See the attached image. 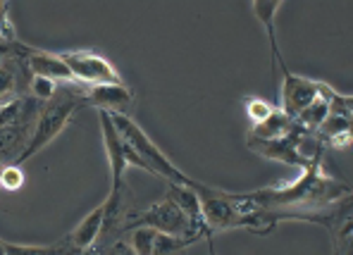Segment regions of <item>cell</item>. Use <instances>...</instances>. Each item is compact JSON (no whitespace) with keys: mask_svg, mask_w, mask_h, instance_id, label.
Returning a JSON list of instances; mask_svg holds the SVG:
<instances>
[{"mask_svg":"<svg viewBox=\"0 0 353 255\" xmlns=\"http://www.w3.org/2000/svg\"><path fill=\"white\" fill-rule=\"evenodd\" d=\"M248 201L270 210L277 222L282 220H308L320 222L325 220L320 215H327L334 205L351 198V189L344 181H336L334 176H327L318 165H310L303 170V174L287 186H272V189H258L246 194Z\"/></svg>","mask_w":353,"mask_h":255,"instance_id":"obj_1","label":"cell"},{"mask_svg":"<svg viewBox=\"0 0 353 255\" xmlns=\"http://www.w3.org/2000/svg\"><path fill=\"white\" fill-rule=\"evenodd\" d=\"M79 84H60L55 96L50 98L48 103L41 105V112L36 117L34 132H31V139L24 148V153L19 155L17 165L27 163L34 155H39L41 150L48 143H53L55 139L65 132V127L70 124L72 114L81 108V98H79Z\"/></svg>","mask_w":353,"mask_h":255,"instance_id":"obj_2","label":"cell"},{"mask_svg":"<svg viewBox=\"0 0 353 255\" xmlns=\"http://www.w3.org/2000/svg\"><path fill=\"white\" fill-rule=\"evenodd\" d=\"M110 117H112V122H115L117 132L122 134L124 141L132 145V148L137 150L139 158L143 160L148 174L163 176V179H168L170 184H186V186L194 184L196 179L186 176L179 167H174L172 160H170L168 155H165L163 150L158 148V145L150 141L148 134L143 132V129L139 127V124L134 122L132 117H124V114H110Z\"/></svg>","mask_w":353,"mask_h":255,"instance_id":"obj_3","label":"cell"},{"mask_svg":"<svg viewBox=\"0 0 353 255\" xmlns=\"http://www.w3.org/2000/svg\"><path fill=\"white\" fill-rule=\"evenodd\" d=\"M137 227H148L158 234H168V236H176V238H189V241H201L203 236H210L208 229L199 222H194L174 201H170L165 196L163 201H158L155 205H150L148 210L139 212L132 222H129V229Z\"/></svg>","mask_w":353,"mask_h":255,"instance_id":"obj_4","label":"cell"},{"mask_svg":"<svg viewBox=\"0 0 353 255\" xmlns=\"http://www.w3.org/2000/svg\"><path fill=\"white\" fill-rule=\"evenodd\" d=\"M65 60L67 70L72 72V79L81 86H119L124 79L119 76L110 60L93 50H72V53H60Z\"/></svg>","mask_w":353,"mask_h":255,"instance_id":"obj_5","label":"cell"},{"mask_svg":"<svg viewBox=\"0 0 353 255\" xmlns=\"http://www.w3.org/2000/svg\"><path fill=\"white\" fill-rule=\"evenodd\" d=\"M279 70L284 72V81H282V88H279V110L294 119L296 114H301L305 108L318 101L320 84H323V81L305 79V76L294 74V72L287 70V65L279 67Z\"/></svg>","mask_w":353,"mask_h":255,"instance_id":"obj_6","label":"cell"},{"mask_svg":"<svg viewBox=\"0 0 353 255\" xmlns=\"http://www.w3.org/2000/svg\"><path fill=\"white\" fill-rule=\"evenodd\" d=\"M79 88L81 105H91L98 112H110V114H124L132 117L134 108V93L129 91L127 84L119 86H77Z\"/></svg>","mask_w":353,"mask_h":255,"instance_id":"obj_7","label":"cell"},{"mask_svg":"<svg viewBox=\"0 0 353 255\" xmlns=\"http://www.w3.org/2000/svg\"><path fill=\"white\" fill-rule=\"evenodd\" d=\"M36 117L19 119V122L0 124V165H17L19 155L27 148Z\"/></svg>","mask_w":353,"mask_h":255,"instance_id":"obj_8","label":"cell"},{"mask_svg":"<svg viewBox=\"0 0 353 255\" xmlns=\"http://www.w3.org/2000/svg\"><path fill=\"white\" fill-rule=\"evenodd\" d=\"M24 62H27L29 72L34 76H46V79L55 81V84H77V81L72 79V72L67 70L65 60L55 53H43V50L27 48Z\"/></svg>","mask_w":353,"mask_h":255,"instance_id":"obj_9","label":"cell"},{"mask_svg":"<svg viewBox=\"0 0 353 255\" xmlns=\"http://www.w3.org/2000/svg\"><path fill=\"white\" fill-rule=\"evenodd\" d=\"M103 227H105V207L98 205L96 210L88 212L84 220L77 225V229H72L62 241L70 248H74V251H91L98 238H101Z\"/></svg>","mask_w":353,"mask_h":255,"instance_id":"obj_10","label":"cell"},{"mask_svg":"<svg viewBox=\"0 0 353 255\" xmlns=\"http://www.w3.org/2000/svg\"><path fill=\"white\" fill-rule=\"evenodd\" d=\"M294 129H296L294 119L289 114H284L279 108H274V112L265 122L253 124L251 134H248V141H274V139H282L287 134H292Z\"/></svg>","mask_w":353,"mask_h":255,"instance_id":"obj_11","label":"cell"},{"mask_svg":"<svg viewBox=\"0 0 353 255\" xmlns=\"http://www.w3.org/2000/svg\"><path fill=\"white\" fill-rule=\"evenodd\" d=\"M279 8L282 3L279 0H253L251 3V12L261 19V24L268 31V39H270V50H272V60L277 62V67H284V60H282V53H279V45H277V36H274V17H277Z\"/></svg>","mask_w":353,"mask_h":255,"instance_id":"obj_12","label":"cell"},{"mask_svg":"<svg viewBox=\"0 0 353 255\" xmlns=\"http://www.w3.org/2000/svg\"><path fill=\"white\" fill-rule=\"evenodd\" d=\"M196 184V181H194ZM194 184L191 186H186V184H170V189H168V198L170 201H174L176 205L181 207V210L186 212V215L191 217L194 222H199V225H203L205 227V222H203V212H201V201H199V196H196V191H194ZM210 234V232H208ZM212 236V234H210Z\"/></svg>","mask_w":353,"mask_h":255,"instance_id":"obj_13","label":"cell"},{"mask_svg":"<svg viewBox=\"0 0 353 255\" xmlns=\"http://www.w3.org/2000/svg\"><path fill=\"white\" fill-rule=\"evenodd\" d=\"M196 241L189 238H176L168 234H153V243H150V255H184L186 248H191Z\"/></svg>","mask_w":353,"mask_h":255,"instance_id":"obj_14","label":"cell"},{"mask_svg":"<svg viewBox=\"0 0 353 255\" xmlns=\"http://www.w3.org/2000/svg\"><path fill=\"white\" fill-rule=\"evenodd\" d=\"M58 86L60 84H55V81L46 79V76H34V74H31V79H29V96L36 98L39 103H48L50 98L55 96Z\"/></svg>","mask_w":353,"mask_h":255,"instance_id":"obj_15","label":"cell"},{"mask_svg":"<svg viewBox=\"0 0 353 255\" xmlns=\"http://www.w3.org/2000/svg\"><path fill=\"white\" fill-rule=\"evenodd\" d=\"M24 184V174L19 165H3L0 167V189L5 191H19Z\"/></svg>","mask_w":353,"mask_h":255,"instance_id":"obj_16","label":"cell"},{"mask_svg":"<svg viewBox=\"0 0 353 255\" xmlns=\"http://www.w3.org/2000/svg\"><path fill=\"white\" fill-rule=\"evenodd\" d=\"M272 112H274V105H270L263 98H246V114L253 124L265 122Z\"/></svg>","mask_w":353,"mask_h":255,"instance_id":"obj_17","label":"cell"},{"mask_svg":"<svg viewBox=\"0 0 353 255\" xmlns=\"http://www.w3.org/2000/svg\"><path fill=\"white\" fill-rule=\"evenodd\" d=\"M5 255H58V243L55 246H24V243L5 241Z\"/></svg>","mask_w":353,"mask_h":255,"instance_id":"obj_18","label":"cell"},{"mask_svg":"<svg viewBox=\"0 0 353 255\" xmlns=\"http://www.w3.org/2000/svg\"><path fill=\"white\" fill-rule=\"evenodd\" d=\"M153 229L148 227H137L132 234V246L137 248L139 255H150V243H153Z\"/></svg>","mask_w":353,"mask_h":255,"instance_id":"obj_19","label":"cell"},{"mask_svg":"<svg viewBox=\"0 0 353 255\" xmlns=\"http://www.w3.org/2000/svg\"><path fill=\"white\" fill-rule=\"evenodd\" d=\"M98 255H139V253H137V248L132 246L129 238H119V241L110 243V246L101 248V253Z\"/></svg>","mask_w":353,"mask_h":255,"instance_id":"obj_20","label":"cell"},{"mask_svg":"<svg viewBox=\"0 0 353 255\" xmlns=\"http://www.w3.org/2000/svg\"><path fill=\"white\" fill-rule=\"evenodd\" d=\"M0 27H12V22H10V3H5V0H0Z\"/></svg>","mask_w":353,"mask_h":255,"instance_id":"obj_21","label":"cell"},{"mask_svg":"<svg viewBox=\"0 0 353 255\" xmlns=\"http://www.w3.org/2000/svg\"><path fill=\"white\" fill-rule=\"evenodd\" d=\"M14 29L12 27H0V45H8V43H14Z\"/></svg>","mask_w":353,"mask_h":255,"instance_id":"obj_22","label":"cell"},{"mask_svg":"<svg viewBox=\"0 0 353 255\" xmlns=\"http://www.w3.org/2000/svg\"><path fill=\"white\" fill-rule=\"evenodd\" d=\"M210 255H217V251H215V246H212V238H210Z\"/></svg>","mask_w":353,"mask_h":255,"instance_id":"obj_23","label":"cell"},{"mask_svg":"<svg viewBox=\"0 0 353 255\" xmlns=\"http://www.w3.org/2000/svg\"><path fill=\"white\" fill-rule=\"evenodd\" d=\"M0 255H5V241H0Z\"/></svg>","mask_w":353,"mask_h":255,"instance_id":"obj_24","label":"cell"},{"mask_svg":"<svg viewBox=\"0 0 353 255\" xmlns=\"http://www.w3.org/2000/svg\"><path fill=\"white\" fill-rule=\"evenodd\" d=\"M93 255H98V253H93Z\"/></svg>","mask_w":353,"mask_h":255,"instance_id":"obj_25","label":"cell"},{"mask_svg":"<svg viewBox=\"0 0 353 255\" xmlns=\"http://www.w3.org/2000/svg\"><path fill=\"white\" fill-rule=\"evenodd\" d=\"M0 167H3V165H0Z\"/></svg>","mask_w":353,"mask_h":255,"instance_id":"obj_26","label":"cell"}]
</instances>
